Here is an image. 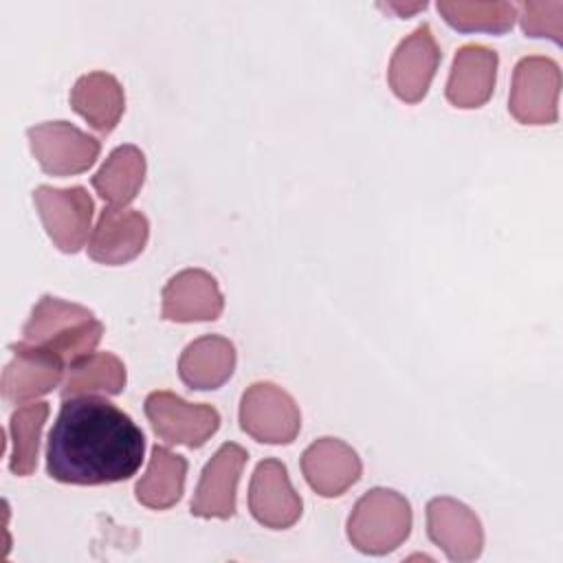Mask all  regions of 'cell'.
I'll list each match as a JSON object with an SVG mask.
<instances>
[{
    "instance_id": "1",
    "label": "cell",
    "mask_w": 563,
    "mask_h": 563,
    "mask_svg": "<svg viewBox=\"0 0 563 563\" xmlns=\"http://www.w3.org/2000/svg\"><path fill=\"white\" fill-rule=\"evenodd\" d=\"M145 453V435L117 405L97 396L64 398L46 440V473L75 486L130 479Z\"/></svg>"
},
{
    "instance_id": "2",
    "label": "cell",
    "mask_w": 563,
    "mask_h": 563,
    "mask_svg": "<svg viewBox=\"0 0 563 563\" xmlns=\"http://www.w3.org/2000/svg\"><path fill=\"white\" fill-rule=\"evenodd\" d=\"M103 323L81 303L44 295L22 328L26 343L55 352L62 361H77L99 345Z\"/></svg>"
},
{
    "instance_id": "3",
    "label": "cell",
    "mask_w": 563,
    "mask_h": 563,
    "mask_svg": "<svg viewBox=\"0 0 563 563\" xmlns=\"http://www.w3.org/2000/svg\"><path fill=\"white\" fill-rule=\"evenodd\" d=\"M413 526L411 504L394 488H372L352 508L347 517L350 543L372 556L394 552L407 541Z\"/></svg>"
},
{
    "instance_id": "4",
    "label": "cell",
    "mask_w": 563,
    "mask_h": 563,
    "mask_svg": "<svg viewBox=\"0 0 563 563\" xmlns=\"http://www.w3.org/2000/svg\"><path fill=\"white\" fill-rule=\"evenodd\" d=\"M561 68L552 57H521L512 70L510 114L523 125H552L559 119Z\"/></svg>"
},
{
    "instance_id": "5",
    "label": "cell",
    "mask_w": 563,
    "mask_h": 563,
    "mask_svg": "<svg viewBox=\"0 0 563 563\" xmlns=\"http://www.w3.org/2000/svg\"><path fill=\"white\" fill-rule=\"evenodd\" d=\"M240 427L264 444H290L301 429L295 398L275 383L260 380L246 387L240 400Z\"/></svg>"
},
{
    "instance_id": "6",
    "label": "cell",
    "mask_w": 563,
    "mask_h": 563,
    "mask_svg": "<svg viewBox=\"0 0 563 563\" xmlns=\"http://www.w3.org/2000/svg\"><path fill=\"white\" fill-rule=\"evenodd\" d=\"M33 202L53 244L62 253L81 251L88 242L95 213V200L90 194L79 185L64 189L40 185L33 191Z\"/></svg>"
},
{
    "instance_id": "7",
    "label": "cell",
    "mask_w": 563,
    "mask_h": 563,
    "mask_svg": "<svg viewBox=\"0 0 563 563\" xmlns=\"http://www.w3.org/2000/svg\"><path fill=\"white\" fill-rule=\"evenodd\" d=\"M31 152L51 176H75L95 165L101 143L68 121H44L26 130Z\"/></svg>"
},
{
    "instance_id": "8",
    "label": "cell",
    "mask_w": 563,
    "mask_h": 563,
    "mask_svg": "<svg viewBox=\"0 0 563 563\" xmlns=\"http://www.w3.org/2000/svg\"><path fill=\"white\" fill-rule=\"evenodd\" d=\"M145 416L154 433L167 444L200 449L218 429L220 413L207 402H187L174 391H152L145 398Z\"/></svg>"
},
{
    "instance_id": "9",
    "label": "cell",
    "mask_w": 563,
    "mask_h": 563,
    "mask_svg": "<svg viewBox=\"0 0 563 563\" xmlns=\"http://www.w3.org/2000/svg\"><path fill=\"white\" fill-rule=\"evenodd\" d=\"M440 59L442 51L431 33V26L420 24L405 40H400L389 59V88L405 103L422 101L435 77Z\"/></svg>"
},
{
    "instance_id": "10",
    "label": "cell",
    "mask_w": 563,
    "mask_h": 563,
    "mask_svg": "<svg viewBox=\"0 0 563 563\" xmlns=\"http://www.w3.org/2000/svg\"><path fill=\"white\" fill-rule=\"evenodd\" d=\"M249 510L257 523L271 530H286L301 517L303 501L292 488L284 462L262 460L249 484Z\"/></svg>"
},
{
    "instance_id": "11",
    "label": "cell",
    "mask_w": 563,
    "mask_h": 563,
    "mask_svg": "<svg viewBox=\"0 0 563 563\" xmlns=\"http://www.w3.org/2000/svg\"><path fill=\"white\" fill-rule=\"evenodd\" d=\"M427 534L449 561L468 563L484 550V528L477 515L453 497L427 501Z\"/></svg>"
},
{
    "instance_id": "12",
    "label": "cell",
    "mask_w": 563,
    "mask_h": 563,
    "mask_svg": "<svg viewBox=\"0 0 563 563\" xmlns=\"http://www.w3.org/2000/svg\"><path fill=\"white\" fill-rule=\"evenodd\" d=\"M13 358L2 369L0 391L9 405L35 400L62 383L64 361L40 345L20 341L11 345Z\"/></svg>"
},
{
    "instance_id": "13",
    "label": "cell",
    "mask_w": 563,
    "mask_h": 563,
    "mask_svg": "<svg viewBox=\"0 0 563 563\" xmlns=\"http://www.w3.org/2000/svg\"><path fill=\"white\" fill-rule=\"evenodd\" d=\"M249 460L246 449L224 442L205 464L191 499V515L202 519H229L235 515V493L242 468Z\"/></svg>"
},
{
    "instance_id": "14",
    "label": "cell",
    "mask_w": 563,
    "mask_h": 563,
    "mask_svg": "<svg viewBox=\"0 0 563 563\" xmlns=\"http://www.w3.org/2000/svg\"><path fill=\"white\" fill-rule=\"evenodd\" d=\"M161 317L176 323L216 321L224 310V297L216 277L202 268L176 273L161 292Z\"/></svg>"
},
{
    "instance_id": "15",
    "label": "cell",
    "mask_w": 563,
    "mask_h": 563,
    "mask_svg": "<svg viewBox=\"0 0 563 563\" xmlns=\"http://www.w3.org/2000/svg\"><path fill=\"white\" fill-rule=\"evenodd\" d=\"M150 238V222L136 209L108 207L88 240V255L106 266H121L141 255Z\"/></svg>"
},
{
    "instance_id": "16",
    "label": "cell",
    "mask_w": 563,
    "mask_h": 563,
    "mask_svg": "<svg viewBox=\"0 0 563 563\" xmlns=\"http://www.w3.org/2000/svg\"><path fill=\"white\" fill-rule=\"evenodd\" d=\"M301 473L321 497H339L363 473L358 453L339 438H319L301 453Z\"/></svg>"
},
{
    "instance_id": "17",
    "label": "cell",
    "mask_w": 563,
    "mask_h": 563,
    "mask_svg": "<svg viewBox=\"0 0 563 563\" xmlns=\"http://www.w3.org/2000/svg\"><path fill=\"white\" fill-rule=\"evenodd\" d=\"M499 55L484 44H464L457 48L444 95L451 106L462 110L482 108L497 84Z\"/></svg>"
},
{
    "instance_id": "18",
    "label": "cell",
    "mask_w": 563,
    "mask_h": 563,
    "mask_svg": "<svg viewBox=\"0 0 563 563\" xmlns=\"http://www.w3.org/2000/svg\"><path fill=\"white\" fill-rule=\"evenodd\" d=\"M235 361V345L227 336L205 334L183 350L178 376L189 389H218L233 376Z\"/></svg>"
},
{
    "instance_id": "19",
    "label": "cell",
    "mask_w": 563,
    "mask_h": 563,
    "mask_svg": "<svg viewBox=\"0 0 563 563\" xmlns=\"http://www.w3.org/2000/svg\"><path fill=\"white\" fill-rule=\"evenodd\" d=\"M73 110L99 134H110L125 112V92L119 79L106 70L81 75L70 90Z\"/></svg>"
},
{
    "instance_id": "20",
    "label": "cell",
    "mask_w": 563,
    "mask_h": 563,
    "mask_svg": "<svg viewBox=\"0 0 563 563\" xmlns=\"http://www.w3.org/2000/svg\"><path fill=\"white\" fill-rule=\"evenodd\" d=\"M187 460L167 446H154L150 464L134 486L136 501L152 510L176 506L185 493Z\"/></svg>"
},
{
    "instance_id": "21",
    "label": "cell",
    "mask_w": 563,
    "mask_h": 563,
    "mask_svg": "<svg viewBox=\"0 0 563 563\" xmlns=\"http://www.w3.org/2000/svg\"><path fill=\"white\" fill-rule=\"evenodd\" d=\"M145 172V154L136 145H119L92 176V187L112 207H125L141 191Z\"/></svg>"
},
{
    "instance_id": "22",
    "label": "cell",
    "mask_w": 563,
    "mask_h": 563,
    "mask_svg": "<svg viewBox=\"0 0 563 563\" xmlns=\"http://www.w3.org/2000/svg\"><path fill=\"white\" fill-rule=\"evenodd\" d=\"M128 383V372L123 361L112 352H90L73 363H68L66 378L62 383V398L121 394Z\"/></svg>"
},
{
    "instance_id": "23",
    "label": "cell",
    "mask_w": 563,
    "mask_h": 563,
    "mask_svg": "<svg viewBox=\"0 0 563 563\" xmlns=\"http://www.w3.org/2000/svg\"><path fill=\"white\" fill-rule=\"evenodd\" d=\"M48 402H31L18 407L9 418V438L11 455L9 468L18 477H26L37 466V451L44 422L48 418Z\"/></svg>"
},
{
    "instance_id": "24",
    "label": "cell",
    "mask_w": 563,
    "mask_h": 563,
    "mask_svg": "<svg viewBox=\"0 0 563 563\" xmlns=\"http://www.w3.org/2000/svg\"><path fill=\"white\" fill-rule=\"evenodd\" d=\"M438 13L444 22L462 33H506L517 20V4L512 2H464L438 0Z\"/></svg>"
},
{
    "instance_id": "25",
    "label": "cell",
    "mask_w": 563,
    "mask_h": 563,
    "mask_svg": "<svg viewBox=\"0 0 563 563\" xmlns=\"http://www.w3.org/2000/svg\"><path fill=\"white\" fill-rule=\"evenodd\" d=\"M521 29L530 37H550L554 44L563 42V2H521L517 7Z\"/></svg>"
},
{
    "instance_id": "26",
    "label": "cell",
    "mask_w": 563,
    "mask_h": 563,
    "mask_svg": "<svg viewBox=\"0 0 563 563\" xmlns=\"http://www.w3.org/2000/svg\"><path fill=\"white\" fill-rule=\"evenodd\" d=\"M385 9H391V11H398L402 18H407V15H411L413 11H418V9H424L427 7V2H416V4H402V2H391V4H383Z\"/></svg>"
}]
</instances>
